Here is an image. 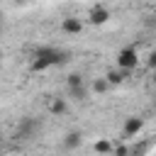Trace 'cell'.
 I'll list each match as a JSON object with an SVG mask.
<instances>
[{
    "label": "cell",
    "mask_w": 156,
    "mask_h": 156,
    "mask_svg": "<svg viewBox=\"0 0 156 156\" xmlns=\"http://www.w3.org/2000/svg\"><path fill=\"white\" fill-rule=\"evenodd\" d=\"M68 61V54L63 49L56 46H39L34 51V61H32V71H44L49 66H61Z\"/></svg>",
    "instance_id": "6da1fadb"
},
{
    "label": "cell",
    "mask_w": 156,
    "mask_h": 156,
    "mask_svg": "<svg viewBox=\"0 0 156 156\" xmlns=\"http://www.w3.org/2000/svg\"><path fill=\"white\" fill-rule=\"evenodd\" d=\"M37 129H39V119L27 115V117H22V119H20L15 136H17V139H22V141H27V139H32V136L37 134Z\"/></svg>",
    "instance_id": "7a4b0ae2"
},
{
    "label": "cell",
    "mask_w": 156,
    "mask_h": 156,
    "mask_svg": "<svg viewBox=\"0 0 156 156\" xmlns=\"http://www.w3.org/2000/svg\"><path fill=\"white\" fill-rule=\"evenodd\" d=\"M136 66H139V54H136V49L127 46V49H122V51L117 54V68H119V71H132V68H136Z\"/></svg>",
    "instance_id": "3957f363"
},
{
    "label": "cell",
    "mask_w": 156,
    "mask_h": 156,
    "mask_svg": "<svg viewBox=\"0 0 156 156\" xmlns=\"http://www.w3.org/2000/svg\"><path fill=\"white\" fill-rule=\"evenodd\" d=\"M141 129H144V119H141V117H127V119H124V127H122V134H124L127 139H132V136H136Z\"/></svg>",
    "instance_id": "277c9868"
},
{
    "label": "cell",
    "mask_w": 156,
    "mask_h": 156,
    "mask_svg": "<svg viewBox=\"0 0 156 156\" xmlns=\"http://www.w3.org/2000/svg\"><path fill=\"white\" fill-rule=\"evenodd\" d=\"M61 29H63L66 34H80V29H83V22H80L78 17H66V20L61 22Z\"/></svg>",
    "instance_id": "5b68a950"
},
{
    "label": "cell",
    "mask_w": 156,
    "mask_h": 156,
    "mask_svg": "<svg viewBox=\"0 0 156 156\" xmlns=\"http://www.w3.org/2000/svg\"><path fill=\"white\" fill-rule=\"evenodd\" d=\"M80 144H83V134H80V132H68V134L63 136V149H68V151H71V149H78Z\"/></svg>",
    "instance_id": "8992f818"
},
{
    "label": "cell",
    "mask_w": 156,
    "mask_h": 156,
    "mask_svg": "<svg viewBox=\"0 0 156 156\" xmlns=\"http://www.w3.org/2000/svg\"><path fill=\"white\" fill-rule=\"evenodd\" d=\"M107 20H110V12L105 7H93L90 10V22L93 24H105Z\"/></svg>",
    "instance_id": "52a82bcc"
},
{
    "label": "cell",
    "mask_w": 156,
    "mask_h": 156,
    "mask_svg": "<svg viewBox=\"0 0 156 156\" xmlns=\"http://www.w3.org/2000/svg\"><path fill=\"white\" fill-rule=\"evenodd\" d=\"M66 98H51L49 100V112H54V115H63L66 112Z\"/></svg>",
    "instance_id": "ba28073f"
},
{
    "label": "cell",
    "mask_w": 156,
    "mask_h": 156,
    "mask_svg": "<svg viewBox=\"0 0 156 156\" xmlns=\"http://www.w3.org/2000/svg\"><path fill=\"white\" fill-rule=\"evenodd\" d=\"M124 73H127V71H107V76H105L107 85H117V83H122V80H124Z\"/></svg>",
    "instance_id": "9c48e42d"
},
{
    "label": "cell",
    "mask_w": 156,
    "mask_h": 156,
    "mask_svg": "<svg viewBox=\"0 0 156 156\" xmlns=\"http://www.w3.org/2000/svg\"><path fill=\"white\" fill-rule=\"evenodd\" d=\"M68 93H71V98H76V100H85V98H88V90H85V85L68 88Z\"/></svg>",
    "instance_id": "30bf717a"
},
{
    "label": "cell",
    "mask_w": 156,
    "mask_h": 156,
    "mask_svg": "<svg viewBox=\"0 0 156 156\" xmlns=\"http://www.w3.org/2000/svg\"><path fill=\"white\" fill-rule=\"evenodd\" d=\"M95 151H98L100 156H107V154L112 151V144H110V141H105V139H100V141L95 144Z\"/></svg>",
    "instance_id": "8fae6325"
},
{
    "label": "cell",
    "mask_w": 156,
    "mask_h": 156,
    "mask_svg": "<svg viewBox=\"0 0 156 156\" xmlns=\"http://www.w3.org/2000/svg\"><path fill=\"white\" fill-rule=\"evenodd\" d=\"M66 85H68V88H78V85H85V83H83V76H80V73H71L68 80H66Z\"/></svg>",
    "instance_id": "7c38bea8"
},
{
    "label": "cell",
    "mask_w": 156,
    "mask_h": 156,
    "mask_svg": "<svg viewBox=\"0 0 156 156\" xmlns=\"http://www.w3.org/2000/svg\"><path fill=\"white\" fill-rule=\"evenodd\" d=\"M107 88H110V85H107V80H105V78H98V80H93V90H95V93H105Z\"/></svg>",
    "instance_id": "4fadbf2b"
},
{
    "label": "cell",
    "mask_w": 156,
    "mask_h": 156,
    "mask_svg": "<svg viewBox=\"0 0 156 156\" xmlns=\"http://www.w3.org/2000/svg\"><path fill=\"white\" fill-rule=\"evenodd\" d=\"M112 154H115V156H129V149H127L124 144H117V146L112 149Z\"/></svg>",
    "instance_id": "5bb4252c"
},
{
    "label": "cell",
    "mask_w": 156,
    "mask_h": 156,
    "mask_svg": "<svg viewBox=\"0 0 156 156\" xmlns=\"http://www.w3.org/2000/svg\"><path fill=\"white\" fill-rule=\"evenodd\" d=\"M2 29H5V24H2V17H0V34H2Z\"/></svg>",
    "instance_id": "9a60e30c"
},
{
    "label": "cell",
    "mask_w": 156,
    "mask_h": 156,
    "mask_svg": "<svg viewBox=\"0 0 156 156\" xmlns=\"http://www.w3.org/2000/svg\"><path fill=\"white\" fill-rule=\"evenodd\" d=\"M15 2H24V0H15Z\"/></svg>",
    "instance_id": "2e32d148"
},
{
    "label": "cell",
    "mask_w": 156,
    "mask_h": 156,
    "mask_svg": "<svg viewBox=\"0 0 156 156\" xmlns=\"http://www.w3.org/2000/svg\"><path fill=\"white\" fill-rule=\"evenodd\" d=\"M0 61H2V54H0Z\"/></svg>",
    "instance_id": "e0dca14e"
},
{
    "label": "cell",
    "mask_w": 156,
    "mask_h": 156,
    "mask_svg": "<svg viewBox=\"0 0 156 156\" xmlns=\"http://www.w3.org/2000/svg\"><path fill=\"white\" fill-rule=\"evenodd\" d=\"M0 156H2V149H0Z\"/></svg>",
    "instance_id": "ac0fdd59"
}]
</instances>
